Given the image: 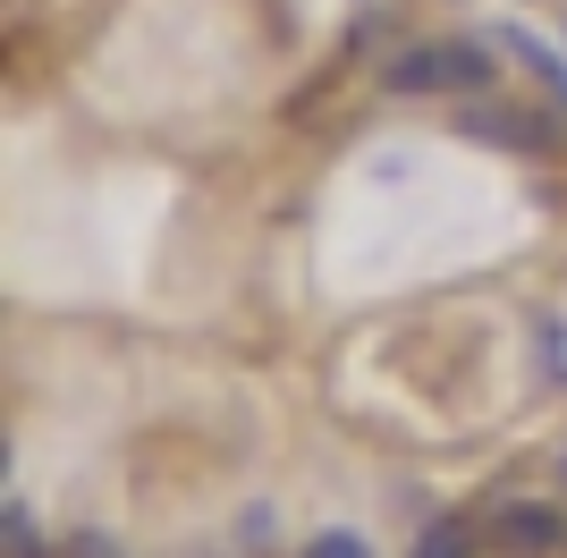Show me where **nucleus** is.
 Returning a JSON list of instances; mask_svg holds the SVG:
<instances>
[{
	"mask_svg": "<svg viewBox=\"0 0 567 558\" xmlns=\"http://www.w3.org/2000/svg\"><path fill=\"white\" fill-rule=\"evenodd\" d=\"M381 76H390L399 93H474V85H492V60H483L474 43H415V51H399Z\"/></svg>",
	"mask_w": 567,
	"mask_h": 558,
	"instance_id": "f257e3e1",
	"label": "nucleus"
},
{
	"mask_svg": "<svg viewBox=\"0 0 567 558\" xmlns=\"http://www.w3.org/2000/svg\"><path fill=\"white\" fill-rule=\"evenodd\" d=\"M508 51H517L525 69L543 76V93H550V102H559V111H567V60H559V51H543V43H534V34H508Z\"/></svg>",
	"mask_w": 567,
	"mask_h": 558,
	"instance_id": "f03ea898",
	"label": "nucleus"
},
{
	"mask_svg": "<svg viewBox=\"0 0 567 558\" xmlns=\"http://www.w3.org/2000/svg\"><path fill=\"white\" fill-rule=\"evenodd\" d=\"M550 534H559V516H550V508H508V541H517V550H543Z\"/></svg>",
	"mask_w": 567,
	"mask_h": 558,
	"instance_id": "7ed1b4c3",
	"label": "nucleus"
},
{
	"mask_svg": "<svg viewBox=\"0 0 567 558\" xmlns=\"http://www.w3.org/2000/svg\"><path fill=\"white\" fill-rule=\"evenodd\" d=\"M466 136H492V144H508V153H525V144H534L508 111H466Z\"/></svg>",
	"mask_w": 567,
	"mask_h": 558,
	"instance_id": "20e7f679",
	"label": "nucleus"
},
{
	"mask_svg": "<svg viewBox=\"0 0 567 558\" xmlns=\"http://www.w3.org/2000/svg\"><path fill=\"white\" fill-rule=\"evenodd\" d=\"M415 558H466V525H432V534L415 541Z\"/></svg>",
	"mask_w": 567,
	"mask_h": 558,
	"instance_id": "39448f33",
	"label": "nucleus"
},
{
	"mask_svg": "<svg viewBox=\"0 0 567 558\" xmlns=\"http://www.w3.org/2000/svg\"><path fill=\"white\" fill-rule=\"evenodd\" d=\"M306 558H364V541H355V534H322Z\"/></svg>",
	"mask_w": 567,
	"mask_h": 558,
	"instance_id": "423d86ee",
	"label": "nucleus"
},
{
	"mask_svg": "<svg viewBox=\"0 0 567 558\" xmlns=\"http://www.w3.org/2000/svg\"><path fill=\"white\" fill-rule=\"evenodd\" d=\"M76 558H111V541H76Z\"/></svg>",
	"mask_w": 567,
	"mask_h": 558,
	"instance_id": "0eeeda50",
	"label": "nucleus"
}]
</instances>
